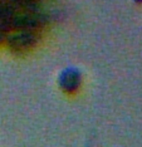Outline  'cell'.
I'll return each instance as SVG.
<instances>
[{"mask_svg":"<svg viewBox=\"0 0 142 147\" xmlns=\"http://www.w3.org/2000/svg\"><path fill=\"white\" fill-rule=\"evenodd\" d=\"M35 38V30H19L9 38V45L14 51L23 52L34 44Z\"/></svg>","mask_w":142,"mask_h":147,"instance_id":"6da1fadb","label":"cell"},{"mask_svg":"<svg viewBox=\"0 0 142 147\" xmlns=\"http://www.w3.org/2000/svg\"><path fill=\"white\" fill-rule=\"evenodd\" d=\"M80 82V76L77 69L69 68L67 71L63 72V74L60 76V86L63 89L68 92H73L74 89L78 88Z\"/></svg>","mask_w":142,"mask_h":147,"instance_id":"7a4b0ae2","label":"cell"}]
</instances>
